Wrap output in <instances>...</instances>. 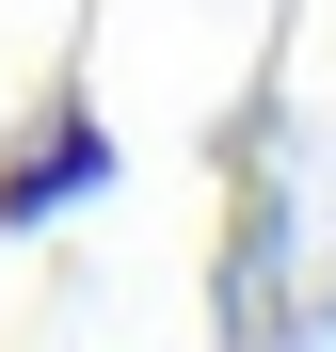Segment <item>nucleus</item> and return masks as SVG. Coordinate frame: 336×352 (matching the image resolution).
Segmentation results:
<instances>
[{
  "label": "nucleus",
  "instance_id": "1",
  "mask_svg": "<svg viewBox=\"0 0 336 352\" xmlns=\"http://www.w3.org/2000/svg\"><path fill=\"white\" fill-rule=\"evenodd\" d=\"M112 192V129H96V80L80 65H48V96L16 112V129H0V224H65V208H96Z\"/></svg>",
  "mask_w": 336,
  "mask_h": 352
}]
</instances>
